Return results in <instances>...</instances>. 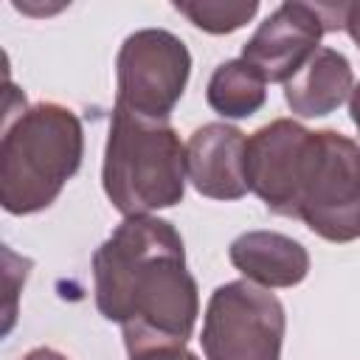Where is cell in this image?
<instances>
[{
  "instance_id": "3",
  "label": "cell",
  "mask_w": 360,
  "mask_h": 360,
  "mask_svg": "<svg viewBox=\"0 0 360 360\" xmlns=\"http://www.w3.org/2000/svg\"><path fill=\"white\" fill-rule=\"evenodd\" d=\"M84 158L79 115L56 101H39L8 112L0 141V202L25 217L48 208Z\"/></svg>"
},
{
  "instance_id": "2",
  "label": "cell",
  "mask_w": 360,
  "mask_h": 360,
  "mask_svg": "<svg viewBox=\"0 0 360 360\" xmlns=\"http://www.w3.org/2000/svg\"><path fill=\"white\" fill-rule=\"evenodd\" d=\"M245 180L267 211L301 219L315 236L360 239V146L343 132L276 118L248 138Z\"/></svg>"
},
{
  "instance_id": "11",
  "label": "cell",
  "mask_w": 360,
  "mask_h": 360,
  "mask_svg": "<svg viewBox=\"0 0 360 360\" xmlns=\"http://www.w3.org/2000/svg\"><path fill=\"white\" fill-rule=\"evenodd\" d=\"M205 101L222 118H250L267 101V82L245 59H228L214 68Z\"/></svg>"
},
{
  "instance_id": "5",
  "label": "cell",
  "mask_w": 360,
  "mask_h": 360,
  "mask_svg": "<svg viewBox=\"0 0 360 360\" xmlns=\"http://www.w3.org/2000/svg\"><path fill=\"white\" fill-rule=\"evenodd\" d=\"M287 315L281 301L250 281L219 284L202 315L205 360H281Z\"/></svg>"
},
{
  "instance_id": "10",
  "label": "cell",
  "mask_w": 360,
  "mask_h": 360,
  "mask_svg": "<svg viewBox=\"0 0 360 360\" xmlns=\"http://www.w3.org/2000/svg\"><path fill=\"white\" fill-rule=\"evenodd\" d=\"M354 90L349 59L335 48H318L309 62L284 84L287 107L301 118H321L335 112Z\"/></svg>"
},
{
  "instance_id": "12",
  "label": "cell",
  "mask_w": 360,
  "mask_h": 360,
  "mask_svg": "<svg viewBox=\"0 0 360 360\" xmlns=\"http://www.w3.org/2000/svg\"><path fill=\"white\" fill-rule=\"evenodd\" d=\"M174 11L191 20L205 34H231L242 28L259 11V0H194L174 3Z\"/></svg>"
},
{
  "instance_id": "13",
  "label": "cell",
  "mask_w": 360,
  "mask_h": 360,
  "mask_svg": "<svg viewBox=\"0 0 360 360\" xmlns=\"http://www.w3.org/2000/svg\"><path fill=\"white\" fill-rule=\"evenodd\" d=\"M129 360H200V357L194 352H188L186 346H158V349L129 354Z\"/></svg>"
},
{
  "instance_id": "7",
  "label": "cell",
  "mask_w": 360,
  "mask_h": 360,
  "mask_svg": "<svg viewBox=\"0 0 360 360\" xmlns=\"http://www.w3.org/2000/svg\"><path fill=\"white\" fill-rule=\"evenodd\" d=\"M346 3H301L287 0L259 22L242 45V56L264 82L287 84L321 48L326 31L343 28Z\"/></svg>"
},
{
  "instance_id": "4",
  "label": "cell",
  "mask_w": 360,
  "mask_h": 360,
  "mask_svg": "<svg viewBox=\"0 0 360 360\" xmlns=\"http://www.w3.org/2000/svg\"><path fill=\"white\" fill-rule=\"evenodd\" d=\"M186 180V146L174 127L112 107L101 163V186L112 208L124 219L172 208L183 202Z\"/></svg>"
},
{
  "instance_id": "9",
  "label": "cell",
  "mask_w": 360,
  "mask_h": 360,
  "mask_svg": "<svg viewBox=\"0 0 360 360\" xmlns=\"http://www.w3.org/2000/svg\"><path fill=\"white\" fill-rule=\"evenodd\" d=\"M231 264L245 276V281L264 290L295 287L309 273L307 248L278 231H245L228 248Z\"/></svg>"
},
{
  "instance_id": "14",
  "label": "cell",
  "mask_w": 360,
  "mask_h": 360,
  "mask_svg": "<svg viewBox=\"0 0 360 360\" xmlns=\"http://www.w3.org/2000/svg\"><path fill=\"white\" fill-rule=\"evenodd\" d=\"M343 31L352 37V42L360 48V0L357 3H346L343 11Z\"/></svg>"
},
{
  "instance_id": "15",
  "label": "cell",
  "mask_w": 360,
  "mask_h": 360,
  "mask_svg": "<svg viewBox=\"0 0 360 360\" xmlns=\"http://www.w3.org/2000/svg\"><path fill=\"white\" fill-rule=\"evenodd\" d=\"M22 360H68L62 352H56V349H48V346H37V349H31Z\"/></svg>"
},
{
  "instance_id": "16",
  "label": "cell",
  "mask_w": 360,
  "mask_h": 360,
  "mask_svg": "<svg viewBox=\"0 0 360 360\" xmlns=\"http://www.w3.org/2000/svg\"><path fill=\"white\" fill-rule=\"evenodd\" d=\"M349 115H352V124H354L357 132H360V82L354 84V90H352V96H349Z\"/></svg>"
},
{
  "instance_id": "8",
  "label": "cell",
  "mask_w": 360,
  "mask_h": 360,
  "mask_svg": "<svg viewBox=\"0 0 360 360\" xmlns=\"http://www.w3.org/2000/svg\"><path fill=\"white\" fill-rule=\"evenodd\" d=\"M245 132L211 121L191 132L186 143V174L191 186L211 200H242L250 188L245 180Z\"/></svg>"
},
{
  "instance_id": "6",
  "label": "cell",
  "mask_w": 360,
  "mask_h": 360,
  "mask_svg": "<svg viewBox=\"0 0 360 360\" xmlns=\"http://www.w3.org/2000/svg\"><path fill=\"white\" fill-rule=\"evenodd\" d=\"M191 76V53L166 28L132 31L115 56V107L169 121Z\"/></svg>"
},
{
  "instance_id": "1",
  "label": "cell",
  "mask_w": 360,
  "mask_h": 360,
  "mask_svg": "<svg viewBox=\"0 0 360 360\" xmlns=\"http://www.w3.org/2000/svg\"><path fill=\"white\" fill-rule=\"evenodd\" d=\"M98 312L121 326L129 354L186 346L200 315L197 278L177 228L160 217H127L93 253Z\"/></svg>"
}]
</instances>
